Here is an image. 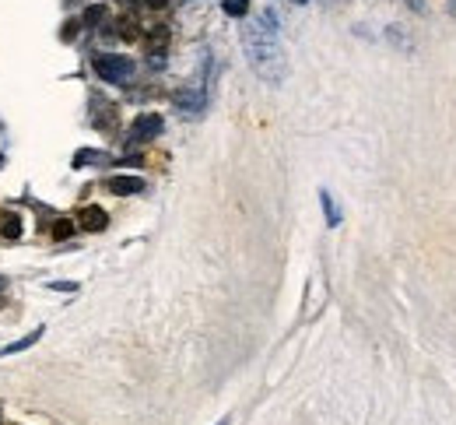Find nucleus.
I'll return each instance as SVG.
<instances>
[{
	"instance_id": "1",
	"label": "nucleus",
	"mask_w": 456,
	"mask_h": 425,
	"mask_svg": "<svg viewBox=\"0 0 456 425\" xmlns=\"http://www.w3.org/2000/svg\"><path fill=\"white\" fill-rule=\"evenodd\" d=\"M242 50H246V60H250L253 74L264 78L267 85H281L288 78V60H284V46H281V35H277V14L274 11L257 14L242 28Z\"/></svg>"
},
{
	"instance_id": "2",
	"label": "nucleus",
	"mask_w": 456,
	"mask_h": 425,
	"mask_svg": "<svg viewBox=\"0 0 456 425\" xmlns=\"http://www.w3.org/2000/svg\"><path fill=\"white\" fill-rule=\"evenodd\" d=\"M91 67H95V74H98L102 81H109V85H127V81L134 78V60H130V57H119V53H102V57L91 60Z\"/></svg>"
},
{
	"instance_id": "3",
	"label": "nucleus",
	"mask_w": 456,
	"mask_h": 425,
	"mask_svg": "<svg viewBox=\"0 0 456 425\" xmlns=\"http://www.w3.org/2000/svg\"><path fill=\"white\" fill-rule=\"evenodd\" d=\"M162 116L158 112H141L137 120H134V127H130V144H144V141H151V137H158L162 134Z\"/></svg>"
},
{
	"instance_id": "4",
	"label": "nucleus",
	"mask_w": 456,
	"mask_h": 425,
	"mask_svg": "<svg viewBox=\"0 0 456 425\" xmlns=\"http://www.w3.org/2000/svg\"><path fill=\"white\" fill-rule=\"evenodd\" d=\"M176 106H180V112H186V116H200V109L207 106V92H204V85L197 81V85L182 88L180 95H176Z\"/></svg>"
},
{
	"instance_id": "5",
	"label": "nucleus",
	"mask_w": 456,
	"mask_h": 425,
	"mask_svg": "<svg viewBox=\"0 0 456 425\" xmlns=\"http://www.w3.org/2000/svg\"><path fill=\"white\" fill-rule=\"evenodd\" d=\"M105 187H109V194L130 197V194H141V190H144V180H141V176H109Z\"/></svg>"
},
{
	"instance_id": "6",
	"label": "nucleus",
	"mask_w": 456,
	"mask_h": 425,
	"mask_svg": "<svg viewBox=\"0 0 456 425\" xmlns=\"http://www.w3.org/2000/svg\"><path fill=\"white\" fill-rule=\"evenodd\" d=\"M78 225L88 228V232H102V228L109 225V214L102 211V208H95V204H88V208L78 211Z\"/></svg>"
},
{
	"instance_id": "7",
	"label": "nucleus",
	"mask_w": 456,
	"mask_h": 425,
	"mask_svg": "<svg viewBox=\"0 0 456 425\" xmlns=\"http://www.w3.org/2000/svg\"><path fill=\"white\" fill-rule=\"evenodd\" d=\"M39 337H42V327H39V330H32V334H25V337H21V341H14V344H4V348H0V359H7V355H18V351L32 348Z\"/></svg>"
},
{
	"instance_id": "8",
	"label": "nucleus",
	"mask_w": 456,
	"mask_h": 425,
	"mask_svg": "<svg viewBox=\"0 0 456 425\" xmlns=\"http://www.w3.org/2000/svg\"><path fill=\"white\" fill-rule=\"evenodd\" d=\"M0 232H4L7 239H18V235H21V221H18V214H11V211L0 214Z\"/></svg>"
},
{
	"instance_id": "9",
	"label": "nucleus",
	"mask_w": 456,
	"mask_h": 425,
	"mask_svg": "<svg viewBox=\"0 0 456 425\" xmlns=\"http://www.w3.org/2000/svg\"><path fill=\"white\" fill-rule=\"evenodd\" d=\"M320 201H323V211H327V221H330V225H341V211H337L334 197H330V194L323 190V194H320Z\"/></svg>"
},
{
	"instance_id": "10",
	"label": "nucleus",
	"mask_w": 456,
	"mask_h": 425,
	"mask_svg": "<svg viewBox=\"0 0 456 425\" xmlns=\"http://www.w3.org/2000/svg\"><path fill=\"white\" fill-rule=\"evenodd\" d=\"M221 7H225V14H232V18H242V14L250 11V0H225Z\"/></svg>"
},
{
	"instance_id": "11",
	"label": "nucleus",
	"mask_w": 456,
	"mask_h": 425,
	"mask_svg": "<svg viewBox=\"0 0 456 425\" xmlns=\"http://www.w3.org/2000/svg\"><path fill=\"white\" fill-rule=\"evenodd\" d=\"M53 235H57V239H67V235H74V221L60 218V221H57V228H53Z\"/></svg>"
},
{
	"instance_id": "12",
	"label": "nucleus",
	"mask_w": 456,
	"mask_h": 425,
	"mask_svg": "<svg viewBox=\"0 0 456 425\" xmlns=\"http://www.w3.org/2000/svg\"><path fill=\"white\" fill-rule=\"evenodd\" d=\"M98 158H102L98 151H78V158H74V165L81 169V165H88V162H98Z\"/></svg>"
},
{
	"instance_id": "13",
	"label": "nucleus",
	"mask_w": 456,
	"mask_h": 425,
	"mask_svg": "<svg viewBox=\"0 0 456 425\" xmlns=\"http://www.w3.org/2000/svg\"><path fill=\"white\" fill-rule=\"evenodd\" d=\"M102 14H105V7H88V11H85V21L95 25V21H102Z\"/></svg>"
},
{
	"instance_id": "14",
	"label": "nucleus",
	"mask_w": 456,
	"mask_h": 425,
	"mask_svg": "<svg viewBox=\"0 0 456 425\" xmlns=\"http://www.w3.org/2000/svg\"><path fill=\"white\" fill-rule=\"evenodd\" d=\"M144 4H148V7H165L169 0H144Z\"/></svg>"
},
{
	"instance_id": "15",
	"label": "nucleus",
	"mask_w": 456,
	"mask_h": 425,
	"mask_svg": "<svg viewBox=\"0 0 456 425\" xmlns=\"http://www.w3.org/2000/svg\"><path fill=\"white\" fill-rule=\"evenodd\" d=\"M119 4H130V0H119Z\"/></svg>"
},
{
	"instance_id": "16",
	"label": "nucleus",
	"mask_w": 456,
	"mask_h": 425,
	"mask_svg": "<svg viewBox=\"0 0 456 425\" xmlns=\"http://www.w3.org/2000/svg\"><path fill=\"white\" fill-rule=\"evenodd\" d=\"M295 4H305V0H295Z\"/></svg>"
},
{
	"instance_id": "17",
	"label": "nucleus",
	"mask_w": 456,
	"mask_h": 425,
	"mask_svg": "<svg viewBox=\"0 0 456 425\" xmlns=\"http://www.w3.org/2000/svg\"><path fill=\"white\" fill-rule=\"evenodd\" d=\"M218 425H228V422H218Z\"/></svg>"
},
{
	"instance_id": "18",
	"label": "nucleus",
	"mask_w": 456,
	"mask_h": 425,
	"mask_svg": "<svg viewBox=\"0 0 456 425\" xmlns=\"http://www.w3.org/2000/svg\"><path fill=\"white\" fill-rule=\"evenodd\" d=\"M0 422H4V419H0Z\"/></svg>"
}]
</instances>
